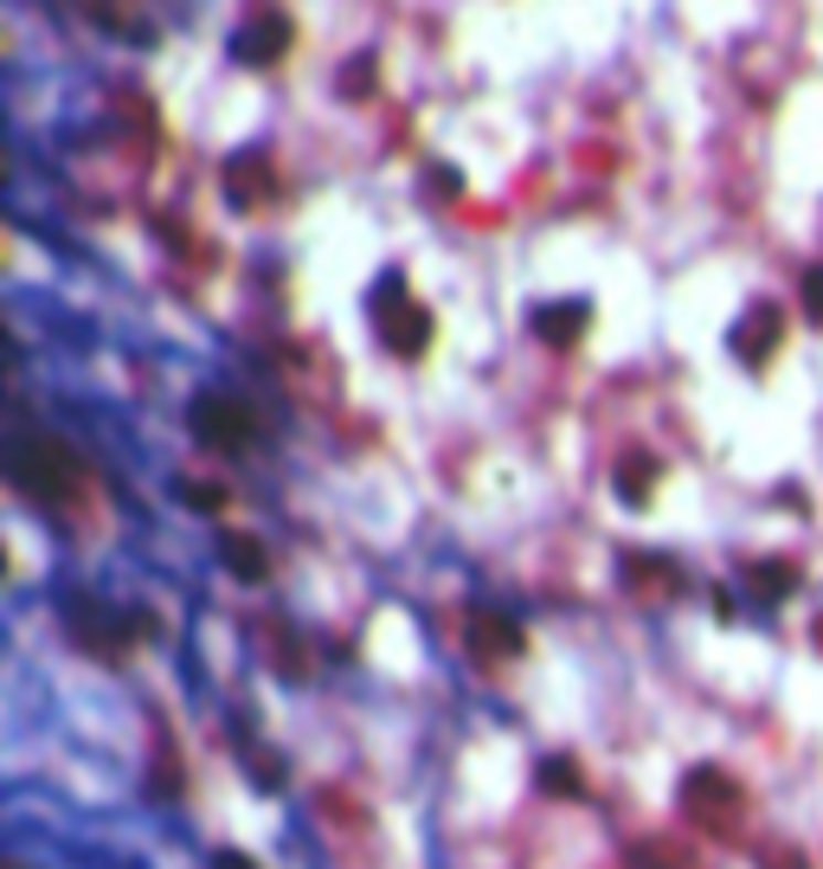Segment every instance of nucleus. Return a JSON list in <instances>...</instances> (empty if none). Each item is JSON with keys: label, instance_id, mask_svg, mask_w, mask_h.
Listing matches in <instances>:
<instances>
[{"label": "nucleus", "instance_id": "nucleus-6", "mask_svg": "<svg viewBox=\"0 0 823 869\" xmlns=\"http://www.w3.org/2000/svg\"><path fill=\"white\" fill-rule=\"evenodd\" d=\"M779 336H785V316H779L772 303H759V309H752L747 322H740L734 348H740V361H747V368H759V361H766V354L779 348Z\"/></svg>", "mask_w": 823, "mask_h": 869}, {"label": "nucleus", "instance_id": "nucleus-7", "mask_svg": "<svg viewBox=\"0 0 823 869\" xmlns=\"http://www.w3.org/2000/svg\"><path fill=\"white\" fill-rule=\"evenodd\" d=\"M586 316H592L586 303H554V309H541L534 322H541V336L547 341H579L586 336Z\"/></svg>", "mask_w": 823, "mask_h": 869}, {"label": "nucleus", "instance_id": "nucleus-8", "mask_svg": "<svg viewBox=\"0 0 823 869\" xmlns=\"http://www.w3.org/2000/svg\"><path fill=\"white\" fill-rule=\"evenodd\" d=\"M220 554H225V568L238 573V580H264V568H270V554H264L252 534H225Z\"/></svg>", "mask_w": 823, "mask_h": 869}, {"label": "nucleus", "instance_id": "nucleus-13", "mask_svg": "<svg viewBox=\"0 0 823 869\" xmlns=\"http://www.w3.org/2000/svg\"><path fill=\"white\" fill-rule=\"evenodd\" d=\"M804 316H811V322L823 329V265L804 277Z\"/></svg>", "mask_w": 823, "mask_h": 869}, {"label": "nucleus", "instance_id": "nucleus-12", "mask_svg": "<svg viewBox=\"0 0 823 869\" xmlns=\"http://www.w3.org/2000/svg\"><path fill=\"white\" fill-rule=\"evenodd\" d=\"M624 496H631V502H650V457H631V464H624Z\"/></svg>", "mask_w": 823, "mask_h": 869}, {"label": "nucleus", "instance_id": "nucleus-5", "mask_svg": "<svg viewBox=\"0 0 823 869\" xmlns=\"http://www.w3.org/2000/svg\"><path fill=\"white\" fill-rule=\"evenodd\" d=\"M290 33H297V27H290L284 13H258V20H252V27L238 33V59H252V65H270V59H284V52H290Z\"/></svg>", "mask_w": 823, "mask_h": 869}, {"label": "nucleus", "instance_id": "nucleus-2", "mask_svg": "<svg viewBox=\"0 0 823 869\" xmlns=\"http://www.w3.org/2000/svg\"><path fill=\"white\" fill-rule=\"evenodd\" d=\"M374 316H380V336H386L393 354H425L431 348V309L412 303L406 277H386L374 290Z\"/></svg>", "mask_w": 823, "mask_h": 869}, {"label": "nucleus", "instance_id": "nucleus-9", "mask_svg": "<svg viewBox=\"0 0 823 869\" xmlns=\"http://www.w3.org/2000/svg\"><path fill=\"white\" fill-rule=\"evenodd\" d=\"M477 650H489V657L522 650V632H515L509 618H495V612H477Z\"/></svg>", "mask_w": 823, "mask_h": 869}, {"label": "nucleus", "instance_id": "nucleus-1", "mask_svg": "<svg viewBox=\"0 0 823 869\" xmlns=\"http://www.w3.org/2000/svg\"><path fill=\"white\" fill-rule=\"evenodd\" d=\"M7 470H13V484L20 496H33V502H65L77 490V464L72 452L58 445V438H45V432H26V438H13V452H7Z\"/></svg>", "mask_w": 823, "mask_h": 869}, {"label": "nucleus", "instance_id": "nucleus-10", "mask_svg": "<svg viewBox=\"0 0 823 869\" xmlns=\"http://www.w3.org/2000/svg\"><path fill=\"white\" fill-rule=\"evenodd\" d=\"M791 586H798V568H791V561H759V593L785 600Z\"/></svg>", "mask_w": 823, "mask_h": 869}, {"label": "nucleus", "instance_id": "nucleus-4", "mask_svg": "<svg viewBox=\"0 0 823 869\" xmlns=\"http://www.w3.org/2000/svg\"><path fill=\"white\" fill-rule=\"evenodd\" d=\"M193 432H200L206 445H220V452H238V445L252 438V413H245L238 400H225V393H200V400H193Z\"/></svg>", "mask_w": 823, "mask_h": 869}, {"label": "nucleus", "instance_id": "nucleus-14", "mask_svg": "<svg viewBox=\"0 0 823 869\" xmlns=\"http://www.w3.org/2000/svg\"><path fill=\"white\" fill-rule=\"evenodd\" d=\"M213 869H258V863H245L238 850H220V857H213Z\"/></svg>", "mask_w": 823, "mask_h": 869}, {"label": "nucleus", "instance_id": "nucleus-11", "mask_svg": "<svg viewBox=\"0 0 823 869\" xmlns=\"http://www.w3.org/2000/svg\"><path fill=\"white\" fill-rule=\"evenodd\" d=\"M541 780H547V793H586L573 760H547V766H541Z\"/></svg>", "mask_w": 823, "mask_h": 869}, {"label": "nucleus", "instance_id": "nucleus-3", "mask_svg": "<svg viewBox=\"0 0 823 869\" xmlns=\"http://www.w3.org/2000/svg\"><path fill=\"white\" fill-rule=\"evenodd\" d=\"M682 805H688V818H695V825L720 831V818H734V812H740V786H734L727 773H714V766H695V773H688V786H682Z\"/></svg>", "mask_w": 823, "mask_h": 869}]
</instances>
